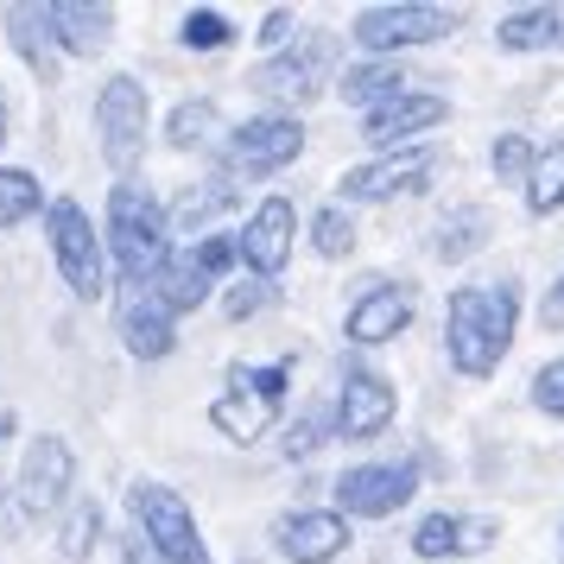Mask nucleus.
Returning a JSON list of instances; mask_svg holds the SVG:
<instances>
[{
    "label": "nucleus",
    "mask_w": 564,
    "mask_h": 564,
    "mask_svg": "<svg viewBox=\"0 0 564 564\" xmlns=\"http://www.w3.org/2000/svg\"><path fill=\"white\" fill-rule=\"evenodd\" d=\"M527 165H533V147H527L520 133H501V140H495V172L513 178V172H527Z\"/></svg>",
    "instance_id": "obj_35"
},
{
    "label": "nucleus",
    "mask_w": 564,
    "mask_h": 564,
    "mask_svg": "<svg viewBox=\"0 0 564 564\" xmlns=\"http://www.w3.org/2000/svg\"><path fill=\"white\" fill-rule=\"evenodd\" d=\"M336 89H343V102L381 108V102H393V96H406V77H400V64H387V57H375V64H349Z\"/></svg>",
    "instance_id": "obj_23"
},
{
    "label": "nucleus",
    "mask_w": 564,
    "mask_h": 564,
    "mask_svg": "<svg viewBox=\"0 0 564 564\" xmlns=\"http://www.w3.org/2000/svg\"><path fill=\"white\" fill-rule=\"evenodd\" d=\"M311 241H317V254L324 260H343L356 248V223H349V209H324L317 223H311Z\"/></svg>",
    "instance_id": "obj_29"
},
{
    "label": "nucleus",
    "mask_w": 564,
    "mask_h": 564,
    "mask_svg": "<svg viewBox=\"0 0 564 564\" xmlns=\"http://www.w3.org/2000/svg\"><path fill=\"white\" fill-rule=\"evenodd\" d=\"M482 235H488L482 209H457V216H444V223L432 229V254L437 260H469L476 248H482Z\"/></svg>",
    "instance_id": "obj_25"
},
{
    "label": "nucleus",
    "mask_w": 564,
    "mask_h": 564,
    "mask_svg": "<svg viewBox=\"0 0 564 564\" xmlns=\"http://www.w3.org/2000/svg\"><path fill=\"white\" fill-rule=\"evenodd\" d=\"M412 488H419V469L412 463H368V469H343L336 501H343V513L387 520V513H400L412 501Z\"/></svg>",
    "instance_id": "obj_9"
},
{
    "label": "nucleus",
    "mask_w": 564,
    "mask_h": 564,
    "mask_svg": "<svg viewBox=\"0 0 564 564\" xmlns=\"http://www.w3.org/2000/svg\"><path fill=\"white\" fill-rule=\"evenodd\" d=\"M121 336H128V349L133 356H147V361H159V356H172V311L159 305V292L147 285V292H133L128 305H121Z\"/></svg>",
    "instance_id": "obj_19"
},
{
    "label": "nucleus",
    "mask_w": 564,
    "mask_h": 564,
    "mask_svg": "<svg viewBox=\"0 0 564 564\" xmlns=\"http://www.w3.org/2000/svg\"><path fill=\"white\" fill-rule=\"evenodd\" d=\"M7 32H13L20 57L32 64V77L57 83V39H52V20H45V7H7Z\"/></svg>",
    "instance_id": "obj_21"
},
{
    "label": "nucleus",
    "mask_w": 564,
    "mask_h": 564,
    "mask_svg": "<svg viewBox=\"0 0 564 564\" xmlns=\"http://www.w3.org/2000/svg\"><path fill=\"white\" fill-rule=\"evenodd\" d=\"M273 545H280L292 564H330L336 552L349 545V520H343V513H324V508L285 513L280 527H273Z\"/></svg>",
    "instance_id": "obj_12"
},
{
    "label": "nucleus",
    "mask_w": 564,
    "mask_h": 564,
    "mask_svg": "<svg viewBox=\"0 0 564 564\" xmlns=\"http://www.w3.org/2000/svg\"><path fill=\"white\" fill-rule=\"evenodd\" d=\"M235 260H241V248H235V235H209L204 248L191 254V267H197L204 280H216V273H223V267H235Z\"/></svg>",
    "instance_id": "obj_33"
},
{
    "label": "nucleus",
    "mask_w": 564,
    "mask_h": 564,
    "mask_svg": "<svg viewBox=\"0 0 564 564\" xmlns=\"http://www.w3.org/2000/svg\"><path fill=\"white\" fill-rule=\"evenodd\" d=\"M527 209L533 216L564 209V140L545 147V153H533V165H527Z\"/></svg>",
    "instance_id": "obj_24"
},
{
    "label": "nucleus",
    "mask_w": 564,
    "mask_h": 564,
    "mask_svg": "<svg viewBox=\"0 0 564 564\" xmlns=\"http://www.w3.org/2000/svg\"><path fill=\"white\" fill-rule=\"evenodd\" d=\"M285 32H292V13H285V7H273V13H267V26H260V39H267V45H280Z\"/></svg>",
    "instance_id": "obj_39"
},
{
    "label": "nucleus",
    "mask_w": 564,
    "mask_h": 564,
    "mask_svg": "<svg viewBox=\"0 0 564 564\" xmlns=\"http://www.w3.org/2000/svg\"><path fill=\"white\" fill-rule=\"evenodd\" d=\"M153 292H159V305L165 311H197L209 299V280L191 267V260H165L159 280H153Z\"/></svg>",
    "instance_id": "obj_26"
},
{
    "label": "nucleus",
    "mask_w": 564,
    "mask_h": 564,
    "mask_svg": "<svg viewBox=\"0 0 564 564\" xmlns=\"http://www.w3.org/2000/svg\"><path fill=\"white\" fill-rule=\"evenodd\" d=\"M96 133H102V159L115 172H128L147 153V89L133 77H108L96 96Z\"/></svg>",
    "instance_id": "obj_6"
},
{
    "label": "nucleus",
    "mask_w": 564,
    "mask_h": 564,
    "mask_svg": "<svg viewBox=\"0 0 564 564\" xmlns=\"http://www.w3.org/2000/svg\"><path fill=\"white\" fill-rule=\"evenodd\" d=\"M425 178H432V147H412V153H393V159L343 172V197L349 204H387V197L425 191Z\"/></svg>",
    "instance_id": "obj_11"
},
{
    "label": "nucleus",
    "mask_w": 564,
    "mask_h": 564,
    "mask_svg": "<svg viewBox=\"0 0 564 564\" xmlns=\"http://www.w3.org/2000/svg\"><path fill=\"white\" fill-rule=\"evenodd\" d=\"M412 324V292L406 285H375L368 299L349 305V343H393Z\"/></svg>",
    "instance_id": "obj_16"
},
{
    "label": "nucleus",
    "mask_w": 564,
    "mask_h": 564,
    "mask_svg": "<svg viewBox=\"0 0 564 564\" xmlns=\"http://www.w3.org/2000/svg\"><path fill=\"white\" fill-rule=\"evenodd\" d=\"M96 533H102V508H96V501H77V508H70V520H64V533H57L64 558H89Z\"/></svg>",
    "instance_id": "obj_28"
},
{
    "label": "nucleus",
    "mask_w": 564,
    "mask_h": 564,
    "mask_svg": "<svg viewBox=\"0 0 564 564\" xmlns=\"http://www.w3.org/2000/svg\"><path fill=\"white\" fill-rule=\"evenodd\" d=\"M133 527H140V539H147L165 564H209L204 533H197V520L184 508V495H172L165 482L133 488Z\"/></svg>",
    "instance_id": "obj_4"
},
{
    "label": "nucleus",
    "mask_w": 564,
    "mask_h": 564,
    "mask_svg": "<svg viewBox=\"0 0 564 564\" xmlns=\"http://www.w3.org/2000/svg\"><path fill=\"white\" fill-rule=\"evenodd\" d=\"M216 133V102H184L172 115V147H204Z\"/></svg>",
    "instance_id": "obj_30"
},
{
    "label": "nucleus",
    "mask_w": 564,
    "mask_h": 564,
    "mask_svg": "<svg viewBox=\"0 0 564 564\" xmlns=\"http://www.w3.org/2000/svg\"><path fill=\"white\" fill-rule=\"evenodd\" d=\"M393 425V387L381 375H349L336 400V432L343 437H381Z\"/></svg>",
    "instance_id": "obj_15"
},
{
    "label": "nucleus",
    "mask_w": 564,
    "mask_h": 564,
    "mask_svg": "<svg viewBox=\"0 0 564 564\" xmlns=\"http://www.w3.org/2000/svg\"><path fill=\"white\" fill-rule=\"evenodd\" d=\"M121 558L128 564H153V545H147L140 533H128V552H121Z\"/></svg>",
    "instance_id": "obj_40"
},
{
    "label": "nucleus",
    "mask_w": 564,
    "mask_h": 564,
    "mask_svg": "<svg viewBox=\"0 0 564 564\" xmlns=\"http://www.w3.org/2000/svg\"><path fill=\"white\" fill-rule=\"evenodd\" d=\"M495 39H501L508 52H545V45H564V7H527V13H508Z\"/></svg>",
    "instance_id": "obj_22"
},
{
    "label": "nucleus",
    "mask_w": 564,
    "mask_h": 564,
    "mask_svg": "<svg viewBox=\"0 0 564 564\" xmlns=\"http://www.w3.org/2000/svg\"><path fill=\"white\" fill-rule=\"evenodd\" d=\"M64 495H70V444L39 437L26 451V469H20V501H26V513H52Z\"/></svg>",
    "instance_id": "obj_14"
},
{
    "label": "nucleus",
    "mask_w": 564,
    "mask_h": 564,
    "mask_svg": "<svg viewBox=\"0 0 564 564\" xmlns=\"http://www.w3.org/2000/svg\"><path fill=\"white\" fill-rule=\"evenodd\" d=\"M235 32H229V20H223V13H184V45H191V52H223V45H229Z\"/></svg>",
    "instance_id": "obj_31"
},
{
    "label": "nucleus",
    "mask_w": 564,
    "mask_h": 564,
    "mask_svg": "<svg viewBox=\"0 0 564 564\" xmlns=\"http://www.w3.org/2000/svg\"><path fill=\"white\" fill-rule=\"evenodd\" d=\"M488 539H495V520L432 513V520H419V533H412V552H419V558H451V552H482Z\"/></svg>",
    "instance_id": "obj_20"
},
{
    "label": "nucleus",
    "mask_w": 564,
    "mask_h": 564,
    "mask_svg": "<svg viewBox=\"0 0 564 564\" xmlns=\"http://www.w3.org/2000/svg\"><path fill=\"white\" fill-rule=\"evenodd\" d=\"M539 317H545V330H564V273L552 280V292H545V305H539Z\"/></svg>",
    "instance_id": "obj_38"
},
{
    "label": "nucleus",
    "mask_w": 564,
    "mask_h": 564,
    "mask_svg": "<svg viewBox=\"0 0 564 564\" xmlns=\"http://www.w3.org/2000/svg\"><path fill=\"white\" fill-rule=\"evenodd\" d=\"M285 381H292V361H273V368H229V387L216 406H209V425L235 444H254L267 432V419L280 412L285 400Z\"/></svg>",
    "instance_id": "obj_3"
},
{
    "label": "nucleus",
    "mask_w": 564,
    "mask_h": 564,
    "mask_svg": "<svg viewBox=\"0 0 564 564\" xmlns=\"http://www.w3.org/2000/svg\"><path fill=\"white\" fill-rule=\"evenodd\" d=\"M52 254H57V273L70 280L77 299H102V292H108L102 241H96L89 216H83L70 197H57V204H52Z\"/></svg>",
    "instance_id": "obj_5"
},
{
    "label": "nucleus",
    "mask_w": 564,
    "mask_h": 564,
    "mask_svg": "<svg viewBox=\"0 0 564 564\" xmlns=\"http://www.w3.org/2000/svg\"><path fill=\"white\" fill-rule=\"evenodd\" d=\"M45 20H52V39L64 45V52L96 57L108 45V32H115V7H96V0H57V7H45Z\"/></svg>",
    "instance_id": "obj_17"
},
{
    "label": "nucleus",
    "mask_w": 564,
    "mask_h": 564,
    "mask_svg": "<svg viewBox=\"0 0 564 564\" xmlns=\"http://www.w3.org/2000/svg\"><path fill=\"white\" fill-rule=\"evenodd\" d=\"M260 305H267V280H248V285H235L229 299H223V311H229V317H254Z\"/></svg>",
    "instance_id": "obj_36"
},
{
    "label": "nucleus",
    "mask_w": 564,
    "mask_h": 564,
    "mask_svg": "<svg viewBox=\"0 0 564 564\" xmlns=\"http://www.w3.org/2000/svg\"><path fill=\"white\" fill-rule=\"evenodd\" d=\"M533 400L552 412V419H564V361H545L533 375Z\"/></svg>",
    "instance_id": "obj_34"
},
{
    "label": "nucleus",
    "mask_w": 564,
    "mask_h": 564,
    "mask_svg": "<svg viewBox=\"0 0 564 564\" xmlns=\"http://www.w3.org/2000/svg\"><path fill=\"white\" fill-rule=\"evenodd\" d=\"M292 229H299L292 204H285V197H267V204L254 209L248 235H235V248H241V260L254 267L260 280H273V273L285 267V254H292Z\"/></svg>",
    "instance_id": "obj_13"
},
{
    "label": "nucleus",
    "mask_w": 564,
    "mask_h": 564,
    "mask_svg": "<svg viewBox=\"0 0 564 564\" xmlns=\"http://www.w3.org/2000/svg\"><path fill=\"white\" fill-rule=\"evenodd\" d=\"M444 121V96H393V102H381V108H368L361 115V133L375 140V147H393V140H406V133H419V128H437Z\"/></svg>",
    "instance_id": "obj_18"
},
{
    "label": "nucleus",
    "mask_w": 564,
    "mask_h": 564,
    "mask_svg": "<svg viewBox=\"0 0 564 564\" xmlns=\"http://www.w3.org/2000/svg\"><path fill=\"white\" fill-rule=\"evenodd\" d=\"M7 121H13V115H7V96H0V140H7Z\"/></svg>",
    "instance_id": "obj_41"
},
{
    "label": "nucleus",
    "mask_w": 564,
    "mask_h": 564,
    "mask_svg": "<svg viewBox=\"0 0 564 564\" xmlns=\"http://www.w3.org/2000/svg\"><path fill=\"white\" fill-rule=\"evenodd\" d=\"M235 204V191H223V184H204V191H191L172 216H178V229H197V223H209L216 209H229Z\"/></svg>",
    "instance_id": "obj_32"
},
{
    "label": "nucleus",
    "mask_w": 564,
    "mask_h": 564,
    "mask_svg": "<svg viewBox=\"0 0 564 564\" xmlns=\"http://www.w3.org/2000/svg\"><path fill=\"white\" fill-rule=\"evenodd\" d=\"M513 324H520V285H463L451 292V311H444V343H451V361L463 375H495L501 356L513 343Z\"/></svg>",
    "instance_id": "obj_1"
},
{
    "label": "nucleus",
    "mask_w": 564,
    "mask_h": 564,
    "mask_svg": "<svg viewBox=\"0 0 564 564\" xmlns=\"http://www.w3.org/2000/svg\"><path fill=\"white\" fill-rule=\"evenodd\" d=\"M317 432H324V419L311 412V419H299L292 432H285V457H305V451H317Z\"/></svg>",
    "instance_id": "obj_37"
},
{
    "label": "nucleus",
    "mask_w": 564,
    "mask_h": 564,
    "mask_svg": "<svg viewBox=\"0 0 564 564\" xmlns=\"http://www.w3.org/2000/svg\"><path fill=\"white\" fill-rule=\"evenodd\" d=\"M108 241H115V260H121L128 285L159 280V267H165V209L153 204V191L121 184L108 197Z\"/></svg>",
    "instance_id": "obj_2"
},
{
    "label": "nucleus",
    "mask_w": 564,
    "mask_h": 564,
    "mask_svg": "<svg viewBox=\"0 0 564 564\" xmlns=\"http://www.w3.org/2000/svg\"><path fill=\"white\" fill-rule=\"evenodd\" d=\"M330 64H336V39H330V32H311L305 45H292V52H280V57H267V64H260L254 89H260V96H292V102H305V96L324 89Z\"/></svg>",
    "instance_id": "obj_8"
},
{
    "label": "nucleus",
    "mask_w": 564,
    "mask_h": 564,
    "mask_svg": "<svg viewBox=\"0 0 564 564\" xmlns=\"http://www.w3.org/2000/svg\"><path fill=\"white\" fill-rule=\"evenodd\" d=\"M299 147H305V128H299V121H285V115H260V121H248V128L229 133V165L235 172H248V178H260V172L292 165Z\"/></svg>",
    "instance_id": "obj_10"
},
{
    "label": "nucleus",
    "mask_w": 564,
    "mask_h": 564,
    "mask_svg": "<svg viewBox=\"0 0 564 564\" xmlns=\"http://www.w3.org/2000/svg\"><path fill=\"white\" fill-rule=\"evenodd\" d=\"M39 204H45V197H39V178H32V172H7V165H0V223H26Z\"/></svg>",
    "instance_id": "obj_27"
},
{
    "label": "nucleus",
    "mask_w": 564,
    "mask_h": 564,
    "mask_svg": "<svg viewBox=\"0 0 564 564\" xmlns=\"http://www.w3.org/2000/svg\"><path fill=\"white\" fill-rule=\"evenodd\" d=\"M457 7H419V0H406V7H368L356 20V39L368 45V52H400V45H432V39H451L457 32Z\"/></svg>",
    "instance_id": "obj_7"
}]
</instances>
